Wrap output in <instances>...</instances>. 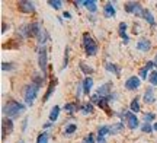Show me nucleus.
I'll return each instance as SVG.
<instances>
[{
    "label": "nucleus",
    "instance_id": "bb28decb",
    "mask_svg": "<svg viewBox=\"0 0 157 143\" xmlns=\"http://www.w3.org/2000/svg\"><path fill=\"white\" fill-rule=\"evenodd\" d=\"M58 114H60V107H58V105H54L52 109H51V113H50V121L51 123H52V121H57Z\"/></svg>",
    "mask_w": 157,
    "mask_h": 143
},
{
    "label": "nucleus",
    "instance_id": "f3484780",
    "mask_svg": "<svg viewBox=\"0 0 157 143\" xmlns=\"http://www.w3.org/2000/svg\"><path fill=\"white\" fill-rule=\"evenodd\" d=\"M82 85H83V93L84 95H89L90 91H92V88H93V79H92L90 76H87V77H84Z\"/></svg>",
    "mask_w": 157,
    "mask_h": 143
},
{
    "label": "nucleus",
    "instance_id": "58836bf2",
    "mask_svg": "<svg viewBox=\"0 0 157 143\" xmlns=\"http://www.w3.org/2000/svg\"><path fill=\"white\" fill-rule=\"evenodd\" d=\"M26 127H28V118H25V120H23V123H22V130H23V132L26 130Z\"/></svg>",
    "mask_w": 157,
    "mask_h": 143
},
{
    "label": "nucleus",
    "instance_id": "f03ea898",
    "mask_svg": "<svg viewBox=\"0 0 157 143\" xmlns=\"http://www.w3.org/2000/svg\"><path fill=\"white\" fill-rule=\"evenodd\" d=\"M25 109H26L25 104L19 102V101H15V99H9V101L3 105L2 113H3L7 118H16V117H19V114L25 113Z\"/></svg>",
    "mask_w": 157,
    "mask_h": 143
},
{
    "label": "nucleus",
    "instance_id": "f257e3e1",
    "mask_svg": "<svg viewBox=\"0 0 157 143\" xmlns=\"http://www.w3.org/2000/svg\"><path fill=\"white\" fill-rule=\"evenodd\" d=\"M44 83V77H39V76H34V79L31 82V85L25 86V91H23V98H25V102L28 105H32L34 101L38 97L39 88Z\"/></svg>",
    "mask_w": 157,
    "mask_h": 143
},
{
    "label": "nucleus",
    "instance_id": "f8f14e48",
    "mask_svg": "<svg viewBox=\"0 0 157 143\" xmlns=\"http://www.w3.org/2000/svg\"><path fill=\"white\" fill-rule=\"evenodd\" d=\"M153 67H156L154 66V62H147L146 66L143 67V69H140V79H148L147 76H150V70L153 69Z\"/></svg>",
    "mask_w": 157,
    "mask_h": 143
},
{
    "label": "nucleus",
    "instance_id": "aec40b11",
    "mask_svg": "<svg viewBox=\"0 0 157 143\" xmlns=\"http://www.w3.org/2000/svg\"><path fill=\"white\" fill-rule=\"evenodd\" d=\"M108 134H111V127L109 126H101L98 129V137L106 139Z\"/></svg>",
    "mask_w": 157,
    "mask_h": 143
},
{
    "label": "nucleus",
    "instance_id": "6e6552de",
    "mask_svg": "<svg viewBox=\"0 0 157 143\" xmlns=\"http://www.w3.org/2000/svg\"><path fill=\"white\" fill-rule=\"evenodd\" d=\"M141 85V79L137 76H129L128 79L125 80V89L127 91H137Z\"/></svg>",
    "mask_w": 157,
    "mask_h": 143
},
{
    "label": "nucleus",
    "instance_id": "2eb2a0df",
    "mask_svg": "<svg viewBox=\"0 0 157 143\" xmlns=\"http://www.w3.org/2000/svg\"><path fill=\"white\" fill-rule=\"evenodd\" d=\"M117 15V10H115V7H113V3H106L105 7H103V16L105 18H113Z\"/></svg>",
    "mask_w": 157,
    "mask_h": 143
},
{
    "label": "nucleus",
    "instance_id": "ea45409f",
    "mask_svg": "<svg viewBox=\"0 0 157 143\" xmlns=\"http://www.w3.org/2000/svg\"><path fill=\"white\" fill-rule=\"evenodd\" d=\"M63 16H64V18H67V19H70V18H71V15H70L68 12H64V13H63Z\"/></svg>",
    "mask_w": 157,
    "mask_h": 143
},
{
    "label": "nucleus",
    "instance_id": "1a4fd4ad",
    "mask_svg": "<svg viewBox=\"0 0 157 143\" xmlns=\"http://www.w3.org/2000/svg\"><path fill=\"white\" fill-rule=\"evenodd\" d=\"M99 97L102 98H109L112 95V83L111 82H106V83H103L98 88V92H96Z\"/></svg>",
    "mask_w": 157,
    "mask_h": 143
},
{
    "label": "nucleus",
    "instance_id": "5701e85b",
    "mask_svg": "<svg viewBox=\"0 0 157 143\" xmlns=\"http://www.w3.org/2000/svg\"><path fill=\"white\" fill-rule=\"evenodd\" d=\"M48 40H50V35H48V32H47L45 29H42V31H41V34L38 35V44L41 47H44V44Z\"/></svg>",
    "mask_w": 157,
    "mask_h": 143
},
{
    "label": "nucleus",
    "instance_id": "a878e982",
    "mask_svg": "<svg viewBox=\"0 0 157 143\" xmlns=\"http://www.w3.org/2000/svg\"><path fill=\"white\" fill-rule=\"evenodd\" d=\"M78 67H80V70H82V72H83V73L86 74V76H90V74H93V73H95V70L92 69L90 66H87L86 63H83V62H82V63L78 64Z\"/></svg>",
    "mask_w": 157,
    "mask_h": 143
},
{
    "label": "nucleus",
    "instance_id": "412c9836",
    "mask_svg": "<svg viewBox=\"0 0 157 143\" xmlns=\"http://www.w3.org/2000/svg\"><path fill=\"white\" fill-rule=\"evenodd\" d=\"M80 111H82L83 114H92V113L95 111V107H93V104L92 102H84V104H82Z\"/></svg>",
    "mask_w": 157,
    "mask_h": 143
},
{
    "label": "nucleus",
    "instance_id": "20e7f679",
    "mask_svg": "<svg viewBox=\"0 0 157 143\" xmlns=\"http://www.w3.org/2000/svg\"><path fill=\"white\" fill-rule=\"evenodd\" d=\"M38 64H39V69L42 70V74H44V79H45L47 77V67H48V51H47L45 47H39Z\"/></svg>",
    "mask_w": 157,
    "mask_h": 143
},
{
    "label": "nucleus",
    "instance_id": "79ce46f5",
    "mask_svg": "<svg viewBox=\"0 0 157 143\" xmlns=\"http://www.w3.org/2000/svg\"><path fill=\"white\" fill-rule=\"evenodd\" d=\"M98 143H106V139H102V137H98Z\"/></svg>",
    "mask_w": 157,
    "mask_h": 143
},
{
    "label": "nucleus",
    "instance_id": "39448f33",
    "mask_svg": "<svg viewBox=\"0 0 157 143\" xmlns=\"http://www.w3.org/2000/svg\"><path fill=\"white\" fill-rule=\"evenodd\" d=\"M124 7H125V12L135 15V16H143V13H144V7H141L140 2H127Z\"/></svg>",
    "mask_w": 157,
    "mask_h": 143
},
{
    "label": "nucleus",
    "instance_id": "7ed1b4c3",
    "mask_svg": "<svg viewBox=\"0 0 157 143\" xmlns=\"http://www.w3.org/2000/svg\"><path fill=\"white\" fill-rule=\"evenodd\" d=\"M83 48L87 57H93V56L98 54V44L89 35V32H84L83 34Z\"/></svg>",
    "mask_w": 157,
    "mask_h": 143
},
{
    "label": "nucleus",
    "instance_id": "a19ab883",
    "mask_svg": "<svg viewBox=\"0 0 157 143\" xmlns=\"http://www.w3.org/2000/svg\"><path fill=\"white\" fill-rule=\"evenodd\" d=\"M44 127H45V129H50V127H52V123H51V121H50V123H45Z\"/></svg>",
    "mask_w": 157,
    "mask_h": 143
},
{
    "label": "nucleus",
    "instance_id": "c85d7f7f",
    "mask_svg": "<svg viewBox=\"0 0 157 143\" xmlns=\"http://www.w3.org/2000/svg\"><path fill=\"white\" fill-rule=\"evenodd\" d=\"M76 130H77V124H73V123H70V124H67V126H66L64 134H66V136H70V134H73Z\"/></svg>",
    "mask_w": 157,
    "mask_h": 143
},
{
    "label": "nucleus",
    "instance_id": "7c9ffc66",
    "mask_svg": "<svg viewBox=\"0 0 157 143\" xmlns=\"http://www.w3.org/2000/svg\"><path fill=\"white\" fill-rule=\"evenodd\" d=\"M122 130H124V123H117V124L111 126V133L112 134H117V133L122 132Z\"/></svg>",
    "mask_w": 157,
    "mask_h": 143
},
{
    "label": "nucleus",
    "instance_id": "b1692460",
    "mask_svg": "<svg viewBox=\"0 0 157 143\" xmlns=\"http://www.w3.org/2000/svg\"><path fill=\"white\" fill-rule=\"evenodd\" d=\"M78 108V102L77 101H74V102H68L64 105V109L67 111V113H70V114H74L76 111H77Z\"/></svg>",
    "mask_w": 157,
    "mask_h": 143
},
{
    "label": "nucleus",
    "instance_id": "0eeeda50",
    "mask_svg": "<svg viewBox=\"0 0 157 143\" xmlns=\"http://www.w3.org/2000/svg\"><path fill=\"white\" fill-rule=\"evenodd\" d=\"M124 118L127 120V124H128V127L131 129V130H135V129H138V126H140V123H138V118H137V115L134 114V113H125L124 111Z\"/></svg>",
    "mask_w": 157,
    "mask_h": 143
},
{
    "label": "nucleus",
    "instance_id": "f704fd0d",
    "mask_svg": "<svg viewBox=\"0 0 157 143\" xmlns=\"http://www.w3.org/2000/svg\"><path fill=\"white\" fill-rule=\"evenodd\" d=\"M154 118H156L154 113H146V114H144V121H146V123H148V124H150Z\"/></svg>",
    "mask_w": 157,
    "mask_h": 143
},
{
    "label": "nucleus",
    "instance_id": "c756f323",
    "mask_svg": "<svg viewBox=\"0 0 157 143\" xmlns=\"http://www.w3.org/2000/svg\"><path fill=\"white\" fill-rule=\"evenodd\" d=\"M48 140H50V134L47 132H42V133H39L38 139H36V143H48Z\"/></svg>",
    "mask_w": 157,
    "mask_h": 143
},
{
    "label": "nucleus",
    "instance_id": "473e14b6",
    "mask_svg": "<svg viewBox=\"0 0 157 143\" xmlns=\"http://www.w3.org/2000/svg\"><path fill=\"white\" fill-rule=\"evenodd\" d=\"M148 82L151 83L153 86H157V70H153L150 76H148Z\"/></svg>",
    "mask_w": 157,
    "mask_h": 143
},
{
    "label": "nucleus",
    "instance_id": "6ab92c4d",
    "mask_svg": "<svg viewBox=\"0 0 157 143\" xmlns=\"http://www.w3.org/2000/svg\"><path fill=\"white\" fill-rule=\"evenodd\" d=\"M56 86H57V80H52L50 85H48V89H47V93H45L44 99H42V102H47V101L50 99V97L52 95V92L56 91Z\"/></svg>",
    "mask_w": 157,
    "mask_h": 143
},
{
    "label": "nucleus",
    "instance_id": "72a5a7b5",
    "mask_svg": "<svg viewBox=\"0 0 157 143\" xmlns=\"http://www.w3.org/2000/svg\"><path fill=\"white\" fill-rule=\"evenodd\" d=\"M82 143H95V134L93 133H89V134H86L82 140Z\"/></svg>",
    "mask_w": 157,
    "mask_h": 143
},
{
    "label": "nucleus",
    "instance_id": "2f4dec72",
    "mask_svg": "<svg viewBox=\"0 0 157 143\" xmlns=\"http://www.w3.org/2000/svg\"><path fill=\"white\" fill-rule=\"evenodd\" d=\"M48 5L52 7V9H56V10H60L63 6V2L61 0H48Z\"/></svg>",
    "mask_w": 157,
    "mask_h": 143
},
{
    "label": "nucleus",
    "instance_id": "cd10ccee",
    "mask_svg": "<svg viewBox=\"0 0 157 143\" xmlns=\"http://www.w3.org/2000/svg\"><path fill=\"white\" fill-rule=\"evenodd\" d=\"M129 108H131V113H140V102H138V98L135 97L131 104H129Z\"/></svg>",
    "mask_w": 157,
    "mask_h": 143
},
{
    "label": "nucleus",
    "instance_id": "c9c22d12",
    "mask_svg": "<svg viewBox=\"0 0 157 143\" xmlns=\"http://www.w3.org/2000/svg\"><path fill=\"white\" fill-rule=\"evenodd\" d=\"M64 62H63V67H61V70H66V67L68 66V47H66V51H64Z\"/></svg>",
    "mask_w": 157,
    "mask_h": 143
},
{
    "label": "nucleus",
    "instance_id": "4be33fe9",
    "mask_svg": "<svg viewBox=\"0 0 157 143\" xmlns=\"http://www.w3.org/2000/svg\"><path fill=\"white\" fill-rule=\"evenodd\" d=\"M143 18H144V19H146V21H147L148 23H150L151 26H154V25H156V19H154V16H153V13H151L150 10H148V9H144Z\"/></svg>",
    "mask_w": 157,
    "mask_h": 143
},
{
    "label": "nucleus",
    "instance_id": "9b49d317",
    "mask_svg": "<svg viewBox=\"0 0 157 143\" xmlns=\"http://www.w3.org/2000/svg\"><path fill=\"white\" fill-rule=\"evenodd\" d=\"M137 50L143 53H147L151 50V41L147 40V38H141L138 42H137Z\"/></svg>",
    "mask_w": 157,
    "mask_h": 143
},
{
    "label": "nucleus",
    "instance_id": "a18cd8bd",
    "mask_svg": "<svg viewBox=\"0 0 157 143\" xmlns=\"http://www.w3.org/2000/svg\"><path fill=\"white\" fill-rule=\"evenodd\" d=\"M153 62H154V66H156V67H157V54H156V58H154Z\"/></svg>",
    "mask_w": 157,
    "mask_h": 143
},
{
    "label": "nucleus",
    "instance_id": "a211bd4d",
    "mask_svg": "<svg viewBox=\"0 0 157 143\" xmlns=\"http://www.w3.org/2000/svg\"><path fill=\"white\" fill-rule=\"evenodd\" d=\"M105 69H106L108 72H112L115 76H119V74H121V67L115 63H106L105 64Z\"/></svg>",
    "mask_w": 157,
    "mask_h": 143
},
{
    "label": "nucleus",
    "instance_id": "37998d69",
    "mask_svg": "<svg viewBox=\"0 0 157 143\" xmlns=\"http://www.w3.org/2000/svg\"><path fill=\"white\" fill-rule=\"evenodd\" d=\"M2 32H3V34L6 32V23L5 22H3V25H2Z\"/></svg>",
    "mask_w": 157,
    "mask_h": 143
},
{
    "label": "nucleus",
    "instance_id": "de8ad7c7",
    "mask_svg": "<svg viewBox=\"0 0 157 143\" xmlns=\"http://www.w3.org/2000/svg\"><path fill=\"white\" fill-rule=\"evenodd\" d=\"M156 6H157V3H156Z\"/></svg>",
    "mask_w": 157,
    "mask_h": 143
},
{
    "label": "nucleus",
    "instance_id": "e433bc0d",
    "mask_svg": "<svg viewBox=\"0 0 157 143\" xmlns=\"http://www.w3.org/2000/svg\"><path fill=\"white\" fill-rule=\"evenodd\" d=\"M141 130L144 133H151L153 132V126L151 124H148V123H144L143 126H141Z\"/></svg>",
    "mask_w": 157,
    "mask_h": 143
},
{
    "label": "nucleus",
    "instance_id": "4468645a",
    "mask_svg": "<svg viewBox=\"0 0 157 143\" xmlns=\"http://www.w3.org/2000/svg\"><path fill=\"white\" fill-rule=\"evenodd\" d=\"M156 101V97H154V89L151 86H148L144 92V102L146 104H153Z\"/></svg>",
    "mask_w": 157,
    "mask_h": 143
},
{
    "label": "nucleus",
    "instance_id": "4c0bfd02",
    "mask_svg": "<svg viewBox=\"0 0 157 143\" xmlns=\"http://www.w3.org/2000/svg\"><path fill=\"white\" fill-rule=\"evenodd\" d=\"M15 67H13V63H6V62H3L2 63V70L3 72H6V70H13Z\"/></svg>",
    "mask_w": 157,
    "mask_h": 143
},
{
    "label": "nucleus",
    "instance_id": "49530a36",
    "mask_svg": "<svg viewBox=\"0 0 157 143\" xmlns=\"http://www.w3.org/2000/svg\"><path fill=\"white\" fill-rule=\"evenodd\" d=\"M19 143H25V142H23V140H21V142H19Z\"/></svg>",
    "mask_w": 157,
    "mask_h": 143
},
{
    "label": "nucleus",
    "instance_id": "ddd939ff",
    "mask_svg": "<svg viewBox=\"0 0 157 143\" xmlns=\"http://www.w3.org/2000/svg\"><path fill=\"white\" fill-rule=\"evenodd\" d=\"M118 34H119V37L124 40V42H125V44H128L129 37L127 35V23H125V22L119 23V26H118Z\"/></svg>",
    "mask_w": 157,
    "mask_h": 143
},
{
    "label": "nucleus",
    "instance_id": "dca6fc26",
    "mask_svg": "<svg viewBox=\"0 0 157 143\" xmlns=\"http://www.w3.org/2000/svg\"><path fill=\"white\" fill-rule=\"evenodd\" d=\"M41 25L38 22H34V23H29V37H35L38 38V35L41 34Z\"/></svg>",
    "mask_w": 157,
    "mask_h": 143
},
{
    "label": "nucleus",
    "instance_id": "393cba45",
    "mask_svg": "<svg viewBox=\"0 0 157 143\" xmlns=\"http://www.w3.org/2000/svg\"><path fill=\"white\" fill-rule=\"evenodd\" d=\"M84 7L87 9L89 12H92V13H95L96 10H98V3H96L95 0H87V2H84Z\"/></svg>",
    "mask_w": 157,
    "mask_h": 143
},
{
    "label": "nucleus",
    "instance_id": "c03bdc74",
    "mask_svg": "<svg viewBox=\"0 0 157 143\" xmlns=\"http://www.w3.org/2000/svg\"><path fill=\"white\" fill-rule=\"evenodd\" d=\"M153 130H154V132H157V123H154V124H153Z\"/></svg>",
    "mask_w": 157,
    "mask_h": 143
},
{
    "label": "nucleus",
    "instance_id": "423d86ee",
    "mask_svg": "<svg viewBox=\"0 0 157 143\" xmlns=\"http://www.w3.org/2000/svg\"><path fill=\"white\" fill-rule=\"evenodd\" d=\"M13 132V121L12 118H3L2 120V140H6V136Z\"/></svg>",
    "mask_w": 157,
    "mask_h": 143
},
{
    "label": "nucleus",
    "instance_id": "9d476101",
    "mask_svg": "<svg viewBox=\"0 0 157 143\" xmlns=\"http://www.w3.org/2000/svg\"><path fill=\"white\" fill-rule=\"evenodd\" d=\"M17 7L19 10L23 12V13H34L35 12V5L32 2H28V0H21L17 3Z\"/></svg>",
    "mask_w": 157,
    "mask_h": 143
}]
</instances>
